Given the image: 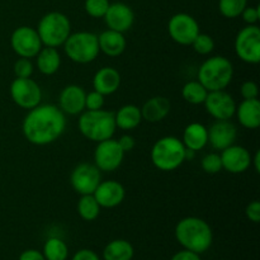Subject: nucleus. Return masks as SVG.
I'll return each instance as SVG.
<instances>
[{
    "label": "nucleus",
    "mask_w": 260,
    "mask_h": 260,
    "mask_svg": "<svg viewBox=\"0 0 260 260\" xmlns=\"http://www.w3.org/2000/svg\"><path fill=\"white\" fill-rule=\"evenodd\" d=\"M63 50L68 57L76 63L93 62L99 55L98 36L95 33L81 32L73 33L63 43Z\"/></svg>",
    "instance_id": "7"
},
{
    "label": "nucleus",
    "mask_w": 260,
    "mask_h": 260,
    "mask_svg": "<svg viewBox=\"0 0 260 260\" xmlns=\"http://www.w3.org/2000/svg\"><path fill=\"white\" fill-rule=\"evenodd\" d=\"M140 109H141L142 119L150 122V123H156V122L167 118L172 109V104L168 98L157 95L145 102L142 108Z\"/></svg>",
    "instance_id": "22"
},
{
    "label": "nucleus",
    "mask_w": 260,
    "mask_h": 260,
    "mask_svg": "<svg viewBox=\"0 0 260 260\" xmlns=\"http://www.w3.org/2000/svg\"><path fill=\"white\" fill-rule=\"evenodd\" d=\"M248 7V0H218V10L229 19L240 17L243 10Z\"/></svg>",
    "instance_id": "31"
},
{
    "label": "nucleus",
    "mask_w": 260,
    "mask_h": 260,
    "mask_svg": "<svg viewBox=\"0 0 260 260\" xmlns=\"http://www.w3.org/2000/svg\"><path fill=\"white\" fill-rule=\"evenodd\" d=\"M101 208L93 194H84L78 201L76 210L84 221H94L101 213Z\"/></svg>",
    "instance_id": "29"
},
{
    "label": "nucleus",
    "mask_w": 260,
    "mask_h": 260,
    "mask_svg": "<svg viewBox=\"0 0 260 260\" xmlns=\"http://www.w3.org/2000/svg\"><path fill=\"white\" fill-rule=\"evenodd\" d=\"M37 69L43 75H53L58 71L61 65V56L58 51L53 47L41 48L40 52L36 56Z\"/></svg>",
    "instance_id": "26"
},
{
    "label": "nucleus",
    "mask_w": 260,
    "mask_h": 260,
    "mask_svg": "<svg viewBox=\"0 0 260 260\" xmlns=\"http://www.w3.org/2000/svg\"><path fill=\"white\" fill-rule=\"evenodd\" d=\"M126 152L121 149L118 141L113 139L98 142L94 151V165L101 172L111 173L121 167Z\"/></svg>",
    "instance_id": "11"
},
{
    "label": "nucleus",
    "mask_w": 260,
    "mask_h": 260,
    "mask_svg": "<svg viewBox=\"0 0 260 260\" xmlns=\"http://www.w3.org/2000/svg\"><path fill=\"white\" fill-rule=\"evenodd\" d=\"M66 128L65 113L53 104H38L23 119L22 131L28 142L45 146L57 141Z\"/></svg>",
    "instance_id": "1"
},
{
    "label": "nucleus",
    "mask_w": 260,
    "mask_h": 260,
    "mask_svg": "<svg viewBox=\"0 0 260 260\" xmlns=\"http://www.w3.org/2000/svg\"><path fill=\"white\" fill-rule=\"evenodd\" d=\"M98 205L103 208H114L123 202L126 190L123 185L116 180H104L98 184L93 193Z\"/></svg>",
    "instance_id": "17"
},
{
    "label": "nucleus",
    "mask_w": 260,
    "mask_h": 260,
    "mask_svg": "<svg viewBox=\"0 0 260 260\" xmlns=\"http://www.w3.org/2000/svg\"><path fill=\"white\" fill-rule=\"evenodd\" d=\"M172 260H201V256L200 254L193 253V251L184 249V250L175 254V255L172 258Z\"/></svg>",
    "instance_id": "42"
},
{
    "label": "nucleus",
    "mask_w": 260,
    "mask_h": 260,
    "mask_svg": "<svg viewBox=\"0 0 260 260\" xmlns=\"http://www.w3.org/2000/svg\"><path fill=\"white\" fill-rule=\"evenodd\" d=\"M104 106V95L93 90L85 95V109L86 111H98L103 109Z\"/></svg>",
    "instance_id": "36"
},
{
    "label": "nucleus",
    "mask_w": 260,
    "mask_h": 260,
    "mask_svg": "<svg viewBox=\"0 0 260 260\" xmlns=\"http://www.w3.org/2000/svg\"><path fill=\"white\" fill-rule=\"evenodd\" d=\"M182 142L184 144L185 149L193 150V151H200L205 149L208 144V128L202 123L193 122L185 127L183 132Z\"/></svg>",
    "instance_id": "24"
},
{
    "label": "nucleus",
    "mask_w": 260,
    "mask_h": 260,
    "mask_svg": "<svg viewBox=\"0 0 260 260\" xmlns=\"http://www.w3.org/2000/svg\"><path fill=\"white\" fill-rule=\"evenodd\" d=\"M201 167H202L203 172L207 174H217L218 172L222 170V162H221L220 154L216 152H210V154L205 155L201 160Z\"/></svg>",
    "instance_id": "33"
},
{
    "label": "nucleus",
    "mask_w": 260,
    "mask_h": 260,
    "mask_svg": "<svg viewBox=\"0 0 260 260\" xmlns=\"http://www.w3.org/2000/svg\"><path fill=\"white\" fill-rule=\"evenodd\" d=\"M170 38L178 45L190 46L194 38L200 35V24L192 15L187 13H177L168 23Z\"/></svg>",
    "instance_id": "9"
},
{
    "label": "nucleus",
    "mask_w": 260,
    "mask_h": 260,
    "mask_svg": "<svg viewBox=\"0 0 260 260\" xmlns=\"http://www.w3.org/2000/svg\"><path fill=\"white\" fill-rule=\"evenodd\" d=\"M240 94L244 99H258L259 95V88L256 83L248 80L243 83L240 88Z\"/></svg>",
    "instance_id": "37"
},
{
    "label": "nucleus",
    "mask_w": 260,
    "mask_h": 260,
    "mask_svg": "<svg viewBox=\"0 0 260 260\" xmlns=\"http://www.w3.org/2000/svg\"><path fill=\"white\" fill-rule=\"evenodd\" d=\"M101 182V170L95 165L89 162H81L75 167L70 177L71 187L80 196L93 194Z\"/></svg>",
    "instance_id": "13"
},
{
    "label": "nucleus",
    "mask_w": 260,
    "mask_h": 260,
    "mask_svg": "<svg viewBox=\"0 0 260 260\" xmlns=\"http://www.w3.org/2000/svg\"><path fill=\"white\" fill-rule=\"evenodd\" d=\"M36 30L42 45L57 48L58 46H62L71 35V23L63 13L50 12L41 18Z\"/></svg>",
    "instance_id": "6"
},
{
    "label": "nucleus",
    "mask_w": 260,
    "mask_h": 260,
    "mask_svg": "<svg viewBox=\"0 0 260 260\" xmlns=\"http://www.w3.org/2000/svg\"><path fill=\"white\" fill-rule=\"evenodd\" d=\"M235 52L246 63L260 61V29L256 24H248L241 28L235 38Z\"/></svg>",
    "instance_id": "8"
},
{
    "label": "nucleus",
    "mask_w": 260,
    "mask_h": 260,
    "mask_svg": "<svg viewBox=\"0 0 260 260\" xmlns=\"http://www.w3.org/2000/svg\"><path fill=\"white\" fill-rule=\"evenodd\" d=\"M235 114L239 123L248 129H255L260 126V102L258 99H244L236 106Z\"/></svg>",
    "instance_id": "23"
},
{
    "label": "nucleus",
    "mask_w": 260,
    "mask_h": 260,
    "mask_svg": "<svg viewBox=\"0 0 260 260\" xmlns=\"http://www.w3.org/2000/svg\"><path fill=\"white\" fill-rule=\"evenodd\" d=\"M234 76V66L225 56H212L201 65L198 81L208 91L225 90Z\"/></svg>",
    "instance_id": "4"
},
{
    "label": "nucleus",
    "mask_w": 260,
    "mask_h": 260,
    "mask_svg": "<svg viewBox=\"0 0 260 260\" xmlns=\"http://www.w3.org/2000/svg\"><path fill=\"white\" fill-rule=\"evenodd\" d=\"M220 156L222 169L231 174H241L251 167V155L244 146L231 145L221 151Z\"/></svg>",
    "instance_id": "15"
},
{
    "label": "nucleus",
    "mask_w": 260,
    "mask_h": 260,
    "mask_svg": "<svg viewBox=\"0 0 260 260\" xmlns=\"http://www.w3.org/2000/svg\"><path fill=\"white\" fill-rule=\"evenodd\" d=\"M104 22L108 25V29L124 33L129 30L135 22V13L124 3H113L109 4L108 10L104 14Z\"/></svg>",
    "instance_id": "16"
},
{
    "label": "nucleus",
    "mask_w": 260,
    "mask_h": 260,
    "mask_svg": "<svg viewBox=\"0 0 260 260\" xmlns=\"http://www.w3.org/2000/svg\"><path fill=\"white\" fill-rule=\"evenodd\" d=\"M193 47V50L196 51L200 55H210L213 50H215V41L211 37L210 35H206V33H200L197 37L194 38V41L190 45Z\"/></svg>",
    "instance_id": "32"
},
{
    "label": "nucleus",
    "mask_w": 260,
    "mask_h": 260,
    "mask_svg": "<svg viewBox=\"0 0 260 260\" xmlns=\"http://www.w3.org/2000/svg\"><path fill=\"white\" fill-rule=\"evenodd\" d=\"M14 74L17 78H30L33 74V65L29 58L20 57L19 60L15 61L14 63Z\"/></svg>",
    "instance_id": "35"
},
{
    "label": "nucleus",
    "mask_w": 260,
    "mask_h": 260,
    "mask_svg": "<svg viewBox=\"0 0 260 260\" xmlns=\"http://www.w3.org/2000/svg\"><path fill=\"white\" fill-rule=\"evenodd\" d=\"M254 2H258V0H254Z\"/></svg>",
    "instance_id": "45"
},
{
    "label": "nucleus",
    "mask_w": 260,
    "mask_h": 260,
    "mask_svg": "<svg viewBox=\"0 0 260 260\" xmlns=\"http://www.w3.org/2000/svg\"><path fill=\"white\" fill-rule=\"evenodd\" d=\"M69 249L65 241L58 238L48 239L43 246V256L46 260H66Z\"/></svg>",
    "instance_id": "30"
},
{
    "label": "nucleus",
    "mask_w": 260,
    "mask_h": 260,
    "mask_svg": "<svg viewBox=\"0 0 260 260\" xmlns=\"http://www.w3.org/2000/svg\"><path fill=\"white\" fill-rule=\"evenodd\" d=\"M241 17L246 24H256L260 18L259 7H246L241 13Z\"/></svg>",
    "instance_id": "38"
},
{
    "label": "nucleus",
    "mask_w": 260,
    "mask_h": 260,
    "mask_svg": "<svg viewBox=\"0 0 260 260\" xmlns=\"http://www.w3.org/2000/svg\"><path fill=\"white\" fill-rule=\"evenodd\" d=\"M10 46L19 57L33 58L37 56L43 45L35 28L22 25L12 33Z\"/></svg>",
    "instance_id": "12"
},
{
    "label": "nucleus",
    "mask_w": 260,
    "mask_h": 260,
    "mask_svg": "<svg viewBox=\"0 0 260 260\" xmlns=\"http://www.w3.org/2000/svg\"><path fill=\"white\" fill-rule=\"evenodd\" d=\"M208 90L200 83L198 80L188 81L182 89V96L187 103L194 104H203L206 96H207Z\"/></svg>",
    "instance_id": "28"
},
{
    "label": "nucleus",
    "mask_w": 260,
    "mask_h": 260,
    "mask_svg": "<svg viewBox=\"0 0 260 260\" xmlns=\"http://www.w3.org/2000/svg\"><path fill=\"white\" fill-rule=\"evenodd\" d=\"M150 156L156 169L173 172L185 161V146L178 137L165 136L155 142Z\"/></svg>",
    "instance_id": "5"
},
{
    "label": "nucleus",
    "mask_w": 260,
    "mask_h": 260,
    "mask_svg": "<svg viewBox=\"0 0 260 260\" xmlns=\"http://www.w3.org/2000/svg\"><path fill=\"white\" fill-rule=\"evenodd\" d=\"M85 90L79 85H68L58 96V108L65 114L76 116L85 111Z\"/></svg>",
    "instance_id": "18"
},
{
    "label": "nucleus",
    "mask_w": 260,
    "mask_h": 260,
    "mask_svg": "<svg viewBox=\"0 0 260 260\" xmlns=\"http://www.w3.org/2000/svg\"><path fill=\"white\" fill-rule=\"evenodd\" d=\"M18 260H46V259H45V256H43L42 253L30 249V250L23 251V253L20 254L19 259Z\"/></svg>",
    "instance_id": "43"
},
{
    "label": "nucleus",
    "mask_w": 260,
    "mask_h": 260,
    "mask_svg": "<svg viewBox=\"0 0 260 260\" xmlns=\"http://www.w3.org/2000/svg\"><path fill=\"white\" fill-rule=\"evenodd\" d=\"M114 121H116L117 128H121L123 131L135 129L142 121L141 109L135 104H126L114 113Z\"/></svg>",
    "instance_id": "25"
},
{
    "label": "nucleus",
    "mask_w": 260,
    "mask_h": 260,
    "mask_svg": "<svg viewBox=\"0 0 260 260\" xmlns=\"http://www.w3.org/2000/svg\"><path fill=\"white\" fill-rule=\"evenodd\" d=\"M121 146V149L123 150L124 152L131 151L135 147V139L131 136V135H123V136L119 137V140H117Z\"/></svg>",
    "instance_id": "40"
},
{
    "label": "nucleus",
    "mask_w": 260,
    "mask_h": 260,
    "mask_svg": "<svg viewBox=\"0 0 260 260\" xmlns=\"http://www.w3.org/2000/svg\"><path fill=\"white\" fill-rule=\"evenodd\" d=\"M175 238L187 250L202 254L212 245L213 235L210 225L198 217H185L175 226Z\"/></svg>",
    "instance_id": "2"
},
{
    "label": "nucleus",
    "mask_w": 260,
    "mask_h": 260,
    "mask_svg": "<svg viewBox=\"0 0 260 260\" xmlns=\"http://www.w3.org/2000/svg\"><path fill=\"white\" fill-rule=\"evenodd\" d=\"M238 136L236 126L230 121H216L208 128V144L215 150H225L235 142Z\"/></svg>",
    "instance_id": "19"
},
{
    "label": "nucleus",
    "mask_w": 260,
    "mask_h": 260,
    "mask_svg": "<svg viewBox=\"0 0 260 260\" xmlns=\"http://www.w3.org/2000/svg\"><path fill=\"white\" fill-rule=\"evenodd\" d=\"M121 86V74L111 66L99 69L93 78V89L106 95L116 93Z\"/></svg>",
    "instance_id": "20"
},
{
    "label": "nucleus",
    "mask_w": 260,
    "mask_h": 260,
    "mask_svg": "<svg viewBox=\"0 0 260 260\" xmlns=\"http://www.w3.org/2000/svg\"><path fill=\"white\" fill-rule=\"evenodd\" d=\"M134 246L126 240H113L104 248V260H131L134 258Z\"/></svg>",
    "instance_id": "27"
},
{
    "label": "nucleus",
    "mask_w": 260,
    "mask_h": 260,
    "mask_svg": "<svg viewBox=\"0 0 260 260\" xmlns=\"http://www.w3.org/2000/svg\"><path fill=\"white\" fill-rule=\"evenodd\" d=\"M99 51L109 57H118L126 50V38L123 33L113 29H107L98 36Z\"/></svg>",
    "instance_id": "21"
},
{
    "label": "nucleus",
    "mask_w": 260,
    "mask_h": 260,
    "mask_svg": "<svg viewBox=\"0 0 260 260\" xmlns=\"http://www.w3.org/2000/svg\"><path fill=\"white\" fill-rule=\"evenodd\" d=\"M73 260H101L99 256L96 255L94 251L89 250V249H83L79 250L75 255L73 256Z\"/></svg>",
    "instance_id": "41"
},
{
    "label": "nucleus",
    "mask_w": 260,
    "mask_h": 260,
    "mask_svg": "<svg viewBox=\"0 0 260 260\" xmlns=\"http://www.w3.org/2000/svg\"><path fill=\"white\" fill-rule=\"evenodd\" d=\"M203 104L207 113L216 121H230L235 116L236 103L233 95L225 90L208 91Z\"/></svg>",
    "instance_id": "14"
},
{
    "label": "nucleus",
    "mask_w": 260,
    "mask_h": 260,
    "mask_svg": "<svg viewBox=\"0 0 260 260\" xmlns=\"http://www.w3.org/2000/svg\"><path fill=\"white\" fill-rule=\"evenodd\" d=\"M78 127L85 139L96 144L112 139L117 129L113 112L103 109L84 111L78 119Z\"/></svg>",
    "instance_id": "3"
},
{
    "label": "nucleus",
    "mask_w": 260,
    "mask_h": 260,
    "mask_svg": "<svg viewBox=\"0 0 260 260\" xmlns=\"http://www.w3.org/2000/svg\"><path fill=\"white\" fill-rule=\"evenodd\" d=\"M109 0H85L84 8L91 18H103L109 7Z\"/></svg>",
    "instance_id": "34"
},
{
    "label": "nucleus",
    "mask_w": 260,
    "mask_h": 260,
    "mask_svg": "<svg viewBox=\"0 0 260 260\" xmlns=\"http://www.w3.org/2000/svg\"><path fill=\"white\" fill-rule=\"evenodd\" d=\"M251 164L254 165V169L256 173L260 172V151H256L254 157H251Z\"/></svg>",
    "instance_id": "44"
},
{
    "label": "nucleus",
    "mask_w": 260,
    "mask_h": 260,
    "mask_svg": "<svg viewBox=\"0 0 260 260\" xmlns=\"http://www.w3.org/2000/svg\"><path fill=\"white\" fill-rule=\"evenodd\" d=\"M10 96L20 108L32 109L42 101V90L33 79L15 78L10 84Z\"/></svg>",
    "instance_id": "10"
},
{
    "label": "nucleus",
    "mask_w": 260,
    "mask_h": 260,
    "mask_svg": "<svg viewBox=\"0 0 260 260\" xmlns=\"http://www.w3.org/2000/svg\"><path fill=\"white\" fill-rule=\"evenodd\" d=\"M245 215L249 221L254 223H258L260 221V202L259 201H253L249 203L245 208Z\"/></svg>",
    "instance_id": "39"
}]
</instances>
